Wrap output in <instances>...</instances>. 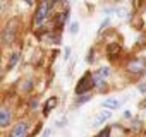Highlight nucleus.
<instances>
[{
  "instance_id": "f257e3e1",
  "label": "nucleus",
  "mask_w": 146,
  "mask_h": 137,
  "mask_svg": "<svg viewBox=\"0 0 146 137\" xmlns=\"http://www.w3.org/2000/svg\"><path fill=\"white\" fill-rule=\"evenodd\" d=\"M53 4H55V2H52V0H46V2H41V4L38 5L36 14H35V24H36V26H41V24L45 22L46 14H48V11L53 7Z\"/></svg>"
},
{
  "instance_id": "f03ea898",
  "label": "nucleus",
  "mask_w": 146,
  "mask_h": 137,
  "mask_svg": "<svg viewBox=\"0 0 146 137\" xmlns=\"http://www.w3.org/2000/svg\"><path fill=\"white\" fill-rule=\"evenodd\" d=\"M93 86H95V81H93V74H91V72H86V74L83 76V79L78 82V86H76V93L84 96V93H86L88 89H91Z\"/></svg>"
},
{
  "instance_id": "7ed1b4c3",
  "label": "nucleus",
  "mask_w": 146,
  "mask_h": 137,
  "mask_svg": "<svg viewBox=\"0 0 146 137\" xmlns=\"http://www.w3.org/2000/svg\"><path fill=\"white\" fill-rule=\"evenodd\" d=\"M127 70L132 74H143L146 70V60L144 58H134L127 63Z\"/></svg>"
},
{
  "instance_id": "20e7f679",
  "label": "nucleus",
  "mask_w": 146,
  "mask_h": 137,
  "mask_svg": "<svg viewBox=\"0 0 146 137\" xmlns=\"http://www.w3.org/2000/svg\"><path fill=\"white\" fill-rule=\"evenodd\" d=\"M26 134H28V123L26 122L16 123L11 130V137H26Z\"/></svg>"
},
{
  "instance_id": "39448f33",
  "label": "nucleus",
  "mask_w": 146,
  "mask_h": 137,
  "mask_svg": "<svg viewBox=\"0 0 146 137\" xmlns=\"http://www.w3.org/2000/svg\"><path fill=\"white\" fill-rule=\"evenodd\" d=\"M12 26H14V22L11 21L7 26H5V29H4V33H2V40H4V43L5 45H11L12 41H14V36H16V31H12Z\"/></svg>"
},
{
  "instance_id": "423d86ee",
  "label": "nucleus",
  "mask_w": 146,
  "mask_h": 137,
  "mask_svg": "<svg viewBox=\"0 0 146 137\" xmlns=\"http://www.w3.org/2000/svg\"><path fill=\"white\" fill-rule=\"evenodd\" d=\"M120 51H122V46H120L119 43H110V45L107 46V55H108L110 58L119 57V55H120Z\"/></svg>"
},
{
  "instance_id": "0eeeda50",
  "label": "nucleus",
  "mask_w": 146,
  "mask_h": 137,
  "mask_svg": "<svg viewBox=\"0 0 146 137\" xmlns=\"http://www.w3.org/2000/svg\"><path fill=\"white\" fill-rule=\"evenodd\" d=\"M11 122V111L7 108H2L0 110V127H7Z\"/></svg>"
},
{
  "instance_id": "6e6552de",
  "label": "nucleus",
  "mask_w": 146,
  "mask_h": 137,
  "mask_svg": "<svg viewBox=\"0 0 146 137\" xmlns=\"http://www.w3.org/2000/svg\"><path fill=\"white\" fill-rule=\"evenodd\" d=\"M110 117H112V113H110L108 110H103V111H100V113L96 115V118H95V125H102V123H103V122H107Z\"/></svg>"
},
{
  "instance_id": "1a4fd4ad",
  "label": "nucleus",
  "mask_w": 146,
  "mask_h": 137,
  "mask_svg": "<svg viewBox=\"0 0 146 137\" xmlns=\"http://www.w3.org/2000/svg\"><path fill=\"white\" fill-rule=\"evenodd\" d=\"M57 103H58V101H57V98H50V99L45 103V106H43V113H45V115H46V113H50V110H52V108H55V106H57Z\"/></svg>"
},
{
  "instance_id": "9d476101",
  "label": "nucleus",
  "mask_w": 146,
  "mask_h": 137,
  "mask_svg": "<svg viewBox=\"0 0 146 137\" xmlns=\"http://www.w3.org/2000/svg\"><path fill=\"white\" fill-rule=\"evenodd\" d=\"M17 62H19V53L16 51V53H12V55H11V58H9V63H7V70H12V68L17 65Z\"/></svg>"
},
{
  "instance_id": "9b49d317",
  "label": "nucleus",
  "mask_w": 146,
  "mask_h": 137,
  "mask_svg": "<svg viewBox=\"0 0 146 137\" xmlns=\"http://www.w3.org/2000/svg\"><path fill=\"white\" fill-rule=\"evenodd\" d=\"M95 74H96L98 77H102V79H107V77H110V68H108V67H100Z\"/></svg>"
},
{
  "instance_id": "f8f14e48",
  "label": "nucleus",
  "mask_w": 146,
  "mask_h": 137,
  "mask_svg": "<svg viewBox=\"0 0 146 137\" xmlns=\"http://www.w3.org/2000/svg\"><path fill=\"white\" fill-rule=\"evenodd\" d=\"M67 16H69V11H64V12H60V14H57V19H55V22H57V26L60 28L65 21H67Z\"/></svg>"
},
{
  "instance_id": "ddd939ff",
  "label": "nucleus",
  "mask_w": 146,
  "mask_h": 137,
  "mask_svg": "<svg viewBox=\"0 0 146 137\" xmlns=\"http://www.w3.org/2000/svg\"><path fill=\"white\" fill-rule=\"evenodd\" d=\"M103 106H105V108H110V110H115V108L120 106V103H119L117 99H105V101H103Z\"/></svg>"
},
{
  "instance_id": "4468645a",
  "label": "nucleus",
  "mask_w": 146,
  "mask_h": 137,
  "mask_svg": "<svg viewBox=\"0 0 146 137\" xmlns=\"http://www.w3.org/2000/svg\"><path fill=\"white\" fill-rule=\"evenodd\" d=\"M93 81H95V86H100V88H102V86L105 84V79H102V77H98L96 74H93Z\"/></svg>"
},
{
  "instance_id": "2eb2a0df",
  "label": "nucleus",
  "mask_w": 146,
  "mask_h": 137,
  "mask_svg": "<svg viewBox=\"0 0 146 137\" xmlns=\"http://www.w3.org/2000/svg\"><path fill=\"white\" fill-rule=\"evenodd\" d=\"M110 132H112V128H110V127H105V128L96 135V137H110Z\"/></svg>"
},
{
  "instance_id": "dca6fc26",
  "label": "nucleus",
  "mask_w": 146,
  "mask_h": 137,
  "mask_svg": "<svg viewBox=\"0 0 146 137\" xmlns=\"http://www.w3.org/2000/svg\"><path fill=\"white\" fill-rule=\"evenodd\" d=\"M78 29H79V24H78V22H72V24H70V34H76Z\"/></svg>"
},
{
  "instance_id": "f3484780",
  "label": "nucleus",
  "mask_w": 146,
  "mask_h": 137,
  "mask_svg": "<svg viewBox=\"0 0 146 137\" xmlns=\"http://www.w3.org/2000/svg\"><path fill=\"white\" fill-rule=\"evenodd\" d=\"M90 99H91V96H90V94H84V96H81V98L78 99V103H79V105H81V103H88Z\"/></svg>"
},
{
  "instance_id": "a211bd4d",
  "label": "nucleus",
  "mask_w": 146,
  "mask_h": 137,
  "mask_svg": "<svg viewBox=\"0 0 146 137\" xmlns=\"http://www.w3.org/2000/svg\"><path fill=\"white\" fill-rule=\"evenodd\" d=\"M23 89H24V91H31V89H33V82H31V81H28V82H24V86H23Z\"/></svg>"
},
{
  "instance_id": "6ab92c4d",
  "label": "nucleus",
  "mask_w": 146,
  "mask_h": 137,
  "mask_svg": "<svg viewBox=\"0 0 146 137\" xmlns=\"http://www.w3.org/2000/svg\"><path fill=\"white\" fill-rule=\"evenodd\" d=\"M108 21H110V19H108V17H107V19H105V21H103V22H102V26H100V29H103V28H105V26H107V24H108Z\"/></svg>"
},
{
  "instance_id": "aec40b11",
  "label": "nucleus",
  "mask_w": 146,
  "mask_h": 137,
  "mask_svg": "<svg viewBox=\"0 0 146 137\" xmlns=\"http://www.w3.org/2000/svg\"><path fill=\"white\" fill-rule=\"evenodd\" d=\"M139 91L141 93H146V84H139Z\"/></svg>"
},
{
  "instance_id": "412c9836",
  "label": "nucleus",
  "mask_w": 146,
  "mask_h": 137,
  "mask_svg": "<svg viewBox=\"0 0 146 137\" xmlns=\"http://www.w3.org/2000/svg\"><path fill=\"white\" fill-rule=\"evenodd\" d=\"M48 135H50V128H46V130H45V134H43V137H48Z\"/></svg>"
},
{
  "instance_id": "4be33fe9",
  "label": "nucleus",
  "mask_w": 146,
  "mask_h": 137,
  "mask_svg": "<svg viewBox=\"0 0 146 137\" xmlns=\"http://www.w3.org/2000/svg\"><path fill=\"white\" fill-rule=\"evenodd\" d=\"M141 106H143V108H146V101H144V103H141Z\"/></svg>"
}]
</instances>
